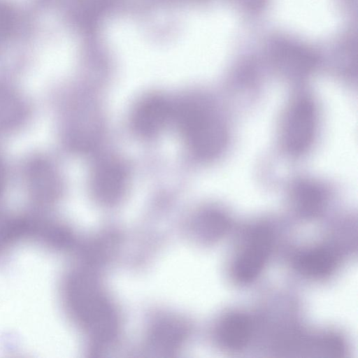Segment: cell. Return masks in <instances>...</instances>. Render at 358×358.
Here are the masks:
<instances>
[{
  "label": "cell",
  "instance_id": "1",
  "mask_svg": "<svg viewBox=\"0 0 358 358\" xmlns=\"http://www.w3.org/2000/svg\"><path fill=\"white\" fill-rule=\"evenodd\" d=\"M65 299L73 319L97 348L110 343L117 336L119 315L114 304L96 278L79 271L66 280Z\"/></svg>",
  "mask_w": 358,
  "mask_h": 358
},
{
  "label": "cell",
  "instance_id": "11",
  "mask_svg": "<svg viewBox=\"0 0 358 358\" xmlns=\"http://www.w3.org/2000/svg\"><path fill=\"white\" fill-rule=\"evenodd\" d=\"M193 224V229L196 235L206 241H212L224 233L228 222L220 213L207 210L199 215Z\"/></svg>",
  "mask_w": 358,
  "mask_h": 358
},
{
  "label": "cell",
  "instance_id": "7",
  "mask_svg": "<svg viewBox=\"0 0 358 358\" xmlns=\"http://www.w3.org/2000/svg\"><path fill=\"white\" fill-rule=\"evenodd\" d=\"M188 333V325L183 319L175 315L162 316L148 331V346L156 352L169 354L183 345Z\"/></svg>",
  "mask_w": 358,
  "mask_h": 358
},
{
  "label": "cell",
  "instance_id": "2",
  "mask_svg": "<svg viewBox=\"0 0 358 358\" xmlns=\"http://www.w3.org/2000/svg\"><path fill=\"white\" fill-rule=\"evenodd\" d=\"M172 122L190 152L200 159L215 158L227 145V127L203 99L187 96L173 102Z\"/></svg>",
  "mask_w": 358,
  "mask_h": 358
},
{
  "label": "cell",
  "instance_id": "6",
  "mask_svg": "<svg viewBox=\"0 0 358 358\" xmlns=\"http://www.w3.org/2000/svg\"><path fill=\"white\" fill-rule=\"evenodd\" d=\"M173 102L160 94L143 98L131 114V126L136 134L143 138L157 136L172 122Z\"/></svg>",
  "mask_w": 358,
  "mask_h": 358
},
{
  "label": "cell",
  "instance_id": "9",
  "mask_svg": "<svg viewBox=\"0 0 358 358\" xmlns=\"http://www.w3.org/2000/svg\"><path fill=\"white\" fill-rule=\"evenodd\" d=\"M334 254L325 248H315L301 252L296 259V268L311 278H322L331 274L336 267Z\"/></svg>",
  "mask_w": 358,
  "mask_h": 358
},
{
  "label": "cell",
  "instance_id": "13",
  "mask_svg": "<svg viewBox=\"0 0 358 358\" xmlns=\"http://www.w3.org/2000/svg\"><path fill=\"white\" fill-rule=\"evenodd\" d=\"M3 179H4L3 171V168H2L1 165L0 164V193L1 192L3 185Z\"/></svg>",
  "mask_w": 358,
  "mask_h": 358
},
{
  "label": "cell",
  "instance_id": "12",
  "mask_svg": "<svg viewBox=\"0 0 358 358\" xmlns=\"http://www.w3.org/2000/svg\"><path fill=\"white\" fill-rule=\"evenodd\" d=\"M313 347L318 352L327 356L342 355L345 352V346L341 338L334 334H327L320 337L315 343Z\"/></svg>",
  "mask_w": 358,
  "mask_h": 358
},
{
  "label": "cell",
  "instance_id": "8",
  "mask_svg": "<svg viewBox=\"0 0 358 358\" xmlns=\"http://www.w3.org/2000/svg\"><path fill=\"white\" fill-rule=\"evenodd\" d=\"M251 331L249 317L240 312H233L224 315L219 322L216 337L223 348L236 351L247 345Z\"/></svg>",
  "mask_w": 358,
  "mask_h": 358
},
{
  "label": "cell",
  "instance_id": "4",
  "mask_svg": "<svg viewBox=\"0 0 358 358\" xmlns=\"http://www.w3.org/2000/svg\"><path fill=\"white\" fill-rule=\"evenodd\" d=\"M128 182L124 164L113 157L99 159L90 176V189L93 198L103 206H113L124 196Z\"/></svg>",
  "mask_w": 358,
  "mask_h": 358
},
{
  "label": "cell",
  "instance_id": "3",
  "mask_svg": "<svg viewBox=\"0 0 358 358\" xmlns=\"http://www.w3.org/2000/svg\"><path fill=\"white\" fill-rule=\"evenodd\" d=\"M317 115L312 100L306 96L295 99L288 108L282 127V143L294 155H301L310 147L315 137Z\"/></svg>",
  "mask_w": 358,
  "mask_h": 358
},
{
  "label": "cell",
  "instance_id": "5",
  "mask_svg": "<svg viewBox=\"0 0 358 358\" xmlns=\"http://www.w3.org/2000/svg\"><path fill=\"white\" fill-rule=\"evenodd\" d=\"M271 244V233L267 228L252 231L232 266V275L237 282L247 284L257 278L266 263Z\"/></svg>",
  "mask_w": 358,
  "mask_h": 358
},
{
  "label": "cell",
  "instance_id": "10",
  "mask_svg": "<svg viewBox=\"0 0 358 358\" xmlns=\"http://www.w3.org/2000/svg\"><path fill=\"white\" fill-rule=\"evenodd\" d=\"M292 196L295 208L304 217L315 216L323 206V192L313 182L303 180L296 182L292 189Z\"/></svg>",
  "mask_w": 358,
  "mask_h": 358
}]
</instances>
